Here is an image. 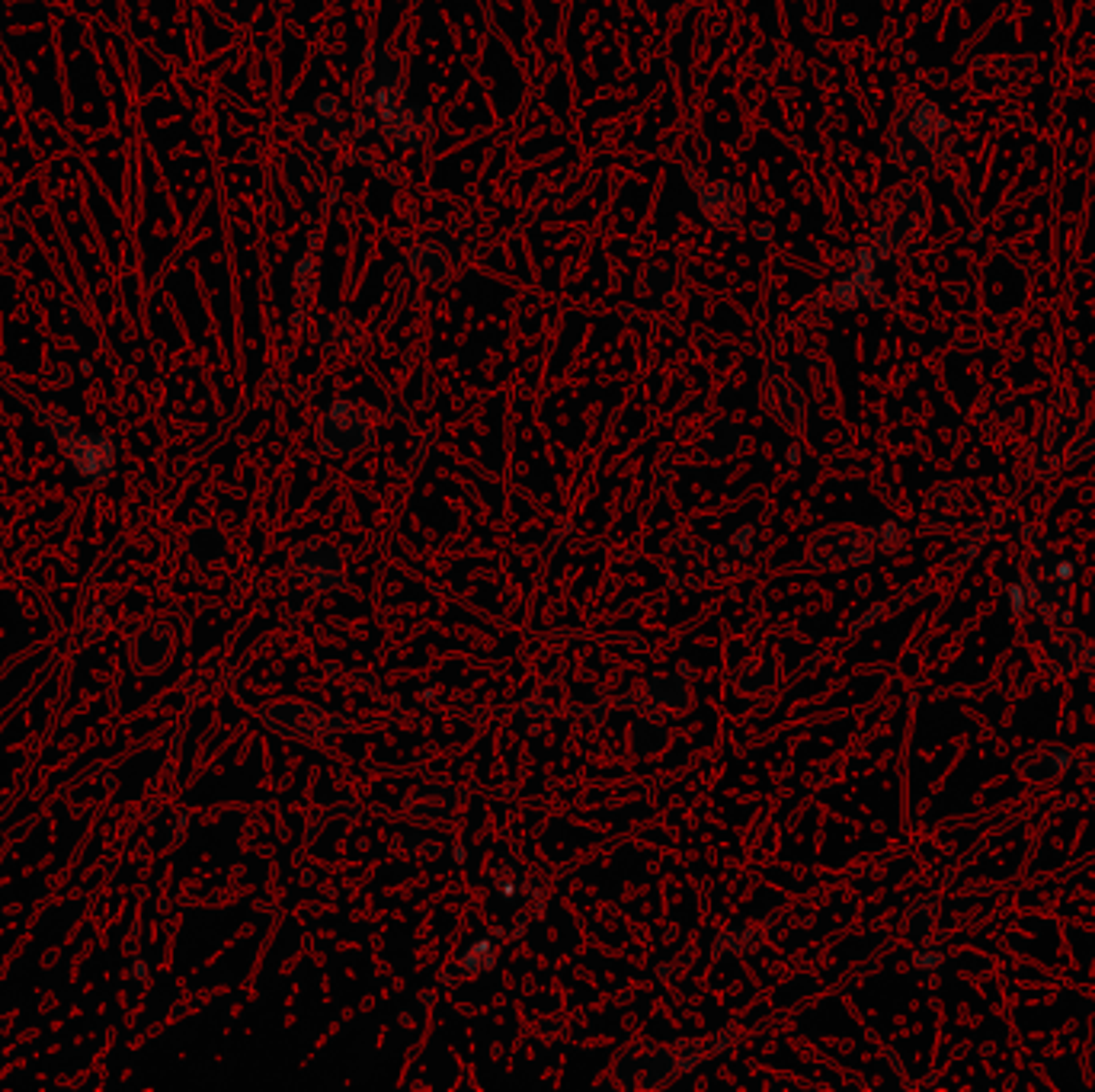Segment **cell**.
<instances>
[{"instance_id": "cell-1", "label": "cell", "mask_w": 1095, "mask_h": 1092, "mask_svg": "<svg viewBox=\"0 0 1095 1092\" xmlns=\"http://www.w3.org/2000/svg\"><path fill=\"white\" fill-rule=\"evenodd\" d=\"M1092 414H1095V404L1089 401L1086 388H1073V391L1053 397V404L1044 411V423L1035 443L1038 468H1051L1053 462L1070 458V448L1077 445V439L1086 430Z\"/></svg>"}, {"instance_id": "cell-2", "label": "cell", "mask_w": 1095, "mask_h": 1092, "mask_svg": "<svg viewBox=\"0 0 1095 1092\" xmlns=\"http://www.w3.org/2000/svg\"><path fill=\"white\" fill-rule=\"evenodd\" d=\"M894 141H897L900 164L913 170H938L948 160L951 129L933 106L923 103L900 119Z\"/></svg>"}, {"instance_id": "cell-3", "label": "cell", "mask_w": 1095, "mask_h": 1092, "mask_svg": "<svg viewBox=\"0 0 1095 1092\" xmlns=\"http://www.w3.org/2000/svg\"><path fill=\"white\" fill-rule=\"evenodd\" d=\"M45 426L48 433L58 439L61 452H65L71 468H77L87 481H106V474L112 472V445L103 436L77 430L74 423L65 420V417L55 411L45 414Z\"/></svg>"}, {"instance_id": "cell-4", "label": "cell", "mask_w": 1095, "mask_h": 1092, "mask_svg": "<svg viewBox=\"0 0 1095 1092\" xmlns=\"http://www.w3.org/2000/svg\"><path fill=\"white\" fill-rule=\"evenodd\" d=\"M872 551V538L865 532H836L826 535L821 545H817L814 555L823 560V564H846V560H858Z\"/></svg>"}, {"instance_id": "cell-5", "label": "cell", "mask_w": 1095, "mask_h": 1092, "mask_svg": "<svg viewBox=\"0 0 1095 1092\" xmlns=\"http://www.w3.org/2000/svg\"><path fill=\"white\" fill-rule=\"evenodd\" d=\"M1073 641H1067V645H1053L1051 647V663H1057V667H1063V670H1070V667H1077V660H1073Z\"/></svg>"}]
</instances>
